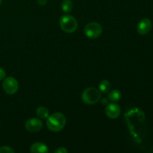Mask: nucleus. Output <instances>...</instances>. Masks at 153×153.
I'll return each mask as SVG.
<instances>
[{"label": "nucleus", "mask_w": 153, "mask_h": 153, "mask_svg": "<svg viewBox=\"0 0 153 153\" xmlns=\"http://www.w3.org/2000/svg\"><path fill=\"white\" fill-rule=\"evenodd\" d=\"M6 76V72L1 67H0V81L3 80Z\"/></svg>", "instance_id": "obj_16"}, {"label": "nucleus", "mask_w": 153, "mask_h": 153, "mask_svg": "<svg viewBox=\"0 0 153 153\" xmlns=\"http://www.w3.org/2000/svg\"><path fill=\"white\" fill-rule=\"evenodd\" d=\"M1 1H2V0H0V4H1Z\"/></svg>", "instance_id": "obj_19"}, {"label": "nucleus", "mask_w": 153, "mask_h": 153, "mask_svg": "<svg viewBox=\"0 0 153 153\" xmlns=\"http://www.w3.org/2000/svg\"><path fill=\"white\" fill-rule=\"evenodd\" d=\"M111 87V85L108 80H102L99 85V90L102 94H108L110 91Z\"/></svg>", "instance_id": "obj_12"}, {"label": "nucleus", "mask_w": 153, "mask_h": 153, "mask_svg": "<svg viewBox=\"0 0 153 153\" xmlns=\"http://www.w3.org/2000/svg\"><path fill=\"white\" fill-rule=\"evenodd\" d=\"M107 100V99H105V98L103 99V100H102V104H104L105 102L108 103V100Z\"/></svg>", "instance_id": "obj_18"}, {"label": "nucleus", "mask_w": 153, "mask_h": 153, "mask_svg": "<svg viewBox=\"0 0 153 153\" xmlns=\"http://www.w3.org/2000/svg\"><path fill=\"white\" fill-rule=\"evenodd\" d=\"M101 99V92L100 90L94 87L86 88L82 94V100L85 104L94 105Z\"/></svg>", "instance_id": "obj_2"}, {"label": "nucleus", "mask_w": 153, "mask_h": 153, "mask_svg": "<svg viewBox=\"0 0 153 153\" xmlns=\"http://www.w3.org/2000/svg\"><path fill=\"white\" fill-rule=\"evenodd\" d=\"M43 123L39 118H31L25 122V126L27 131L30 132H37L43 128Z\"/></svg>", "instance_id": "obj_6"}, {"label": "nucleus", "mask_w": 153, "mask_h": 153, "mask_svg": "<svg viewBox=\"0 0 153 153\" xmlns=\"http://www.w3.org/2000/svg\"><path fill=\"white\" fill-rule=\"evenodd\" d=\"M30 151L32 153H47L49 152L47 145L42 142H35L30 147Z\"/></svg>", "instance_id": "obj_9"}, {"label": "nucleus", "mask_w": 153, "mask_h": 153, "mask_svg": "<svg viewBox=\"0 0 153 153\" xmlns=\"http://www.w3.org/2000/svg\"><path fill=\"white\" fill-rule=\"evenodd\" d=\"M2 88L4 92L8 95H13L19 89L17 80L13 77H7L4 79L2 83Z\"/></svg>", "instance_id": "obj_5"}, {"label": "nucleus", "mask_w": 153, "mask_h": 153, "mask_svg": "<svg viewBox=\"0 0 153 153\" xmlns=\"http://www.w3.org/2000/svg\"><path fill=\"white\" fill-rule=\"evenodd\" d=\"M67 152H68V151H67V149L64 147H59L56 150H55V153H67Z\"/></svg>", "instance_id": "obj_15"}, {"label": "nucleus", "mask_w": 153, "mask_h": 153, "mask_svg": "<svg viewBox=\"0 0 153 153\" xmlns=\"http://www.w3.org/2000/svg\"><path fill=\"white\" fill-rule=\"evenodd\" d=\"M85 35L91 39H96L100 37L102 33V28L101 25L97 22H91L87 24L85 27Z\"/></svg>", "instance_id": "obj_4"}, {"label": "nucleus", "mask_w": 153, "mask_h": 153, "mask_svg": "<svg viewBox=\"0 0 153 153\" xmlns=\"http://www.w3.org/2000/svg\"><path fill=\"white\" fill-rule=\"evenodd\" d=\"M67 119L64 114L56 112L49 115L46 120V126L50 131L58 132L61 131L66 126Z\"/></svg>", "instance_id": "obj_1"}, {"label": "nucleus", "mask_w": 153, "mask_h": 153, "mask_svg": "<svg viewBox=\"0 0 153 153\" xmlns=\"http://www.w3.org/2000/svg\"><path fill=\"white\" fill-rule=\"evenodd\" d=\"M73 4L70 0H64L61 3V9L64 13H70L73 10Z\"/></svg>", "instance_id": "obj_13"}, {"label": "nucleus", "mask_w": 153, "mask_h": 153, "mask_svg": "<svg viewBox=\"0 0 153 153\" xmlns=\"http://www.w3.org/2000/svg\"><path fill=\"white\" fill-rule=\"evenodd\" d=\"M47 3V0H37V4L39 5L43 6Z\"/></svg>", "instance_id": "obj_17"}, {"label": "nucleus", "mask_w": 153, "mask_h": 153, "mask_svg": "<svg viewBox=\"0 0 153 153\" xmlns=\"http://www.w3.org/2000/svg\"><path fill=\"white\" fill-rule=\"evenodd\" d=\"M105 114L110 119H117L120 117L121 113V109L118 105L115 102H111L106 105Z\"/></svg>", "instance_id": "obj_7"}, {"label": "nucleus", "mask_w": 153, "mask_h": 153, "mask_svg": "<svg viewBox=\"0 0 153 153\" xmlns=\"http://www.w3.org/2000/svg\"><path fill=\"white\" fill-rule=\"evenodd\" d=\"M122 94L118 90H113L108 94V100L111 102H117L120 100Z\"/></svg>", "instance_id": "obj_10"}, {"label": "nucleus", "mask_w": 153, "mask_h": 153, "mask_svg": "<svg viewBox=\"0 0 153 153\" xmlns=\"http://www.w3.org/2000/svg\"><path fill=\"white\" fill-rule=\"evenodd\" d=\"M36 113L40 119H47L48 117L49 116V109L46 108L44 106H40L37 108Z\"/></svg>", "instance_id": "obj_11"}, {"label": "nucleus", "mask_w": 153, "mask_h": 153, "mask_svg": "<svg viewBox=\"0 0 153 153\" xmlns=\"http://www.w3.org/2000/svg\"><path fill=\"white\" fill-rule=\"evenodd\" d=\"M60 26L66 33L71 34L75 32L78 28V22L74 16L69 14L63 15L60 19Z\"/></svg>", "instance_id": "obj_3"}, {"label": "nucleus", "mask_w": 153, "mask_h": 153, "mask_svg": "<svg viewBox=\"0 0 153 153\" xmlns=\"http://www.w3.org/2000/svg\"><path fill=\"white\" fill-rule=\"evenodd\" d=\"M0 153H14V150L8 146H3L0 147Z\"/></svg>", "instance_id": "obj_14"}, {"label": "nucleus", "mask_w": 153, "mask_h": 153, "mask_svg": "<svg viewBox=\"0 0 153 153\" xmlns=\"http://www.w3.org/2000/svg\"><path fill=\"white\" fill-rule=\"evenodd\" d=\"M152 26V22L149 18H143L137 24V31L140 35H146L151 31Z\"/></svg>", "instance_id": "obj_8"}]
</instances>
